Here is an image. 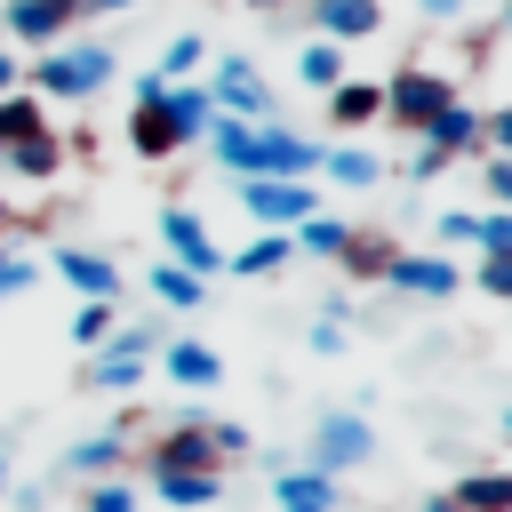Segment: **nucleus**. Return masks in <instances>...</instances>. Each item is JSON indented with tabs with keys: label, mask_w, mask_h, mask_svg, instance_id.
I'll return each mask as SVG.
<instances>
[{
	"label": "nucleus",
	"mask_w": 512,
	"mask_h": 512,
	"mask_svg": "<svg viewBox=\"0 0 512 512\" xmlns=\"http://www.w3.org/2000/svg\"><path fill=\"white\" fill-rule=\"evenodd\" d=\"M112 72H120V56H112L104 40H56V48H40V64H32V96H40V104H80V96H96Z\"/></svg>",
	"instance_id": "obj_1"
},
{
	"label": "nucleus",
	"mask_w": 512,
	"mask_h": 512,
	"mask_svg": "<svg viewBox=\"0 0 512 512\" xmlns=\"http://www.w3.org/2000/svg\"><path fill=\"white\" fill-rule=\"evenodd\" d=\"M168 336H176L168 320H120V328L88 352L80 384H96V392H136V384H144V368H152V352H160Z\"/></svg>",
	"instance_id": "obj_2"
},
{
	"label": "nucleus",
	"mask_w": 512,
	"mask_h": 512,
	"mask_svg": "<svg viewBox=\"0 0 512 512\" xmlns=\"http://www.w3.org/2000/svg\"><path fill=\"white\" fill-rule=\"evenodd\" d=\"M368 456H376V424H368L360 408H320V416H312V440H304V464H312V472H336V480H344V472H360Z\"/></svg>",
	"instance_id": "obj_3"
},
{
	"label": "nucleus",
	"mask_w": 512,
	"mask_h": 512,
	"mask_svg": "<svg viewBox=\"0 0 512 512\" xmlns=\"http://www.w3.org/2000/svg\"><path fill=\"white\" fill-rule=\"evenodd\" d=\"M144 472H224V448H216V416H168L144 448Z\"/></svg>",
	"instance_id": "obj_4"
},
{
	"label": "nucleus",
	"mask_w": 512,
	"mask_h": 512,
	"mask_svg": "<svg viewBox=\"0 0 512 512\" xmlns=\"http://www.w3.org/2000/svg\"><path fill=\"white\" fill-rule=\"evenodd\" d=\"M384 88V120L400 128V136H424V120L440 112V104H456V80L440 72V64H400L392 80H376Z\"/></svg>",
	"instance_id": "obj_5"
},
{
	"label": "nucleus",
	"mask_w": 512,
	"mask_h": 512,
	"mask_svg": "<svg viewBox=\"0 0 512 512\" xmlns=\"http://www.w3.org/2000/svg\"><path fill=\"white\" fill-rule=\"evenodd\" d=\"M240 208L256 216V232H296L304 216H320L312 176H240Z\"/></svg>",
	"instance_id": "obj_6"
},
{
	"label": "nucleus",
	"mask_w": 512,
	"mask_h": 512,
	"mask_svg": "<svg viewBox=\"0 0 512 512\" xmlns=\"http://www.w3.org/2000/svg\"><path fill=\"white\" fill-rule=\"evenodd\" d=\"M208 64H216L208 96L224 120H272V80L256 72V56H208Z\"/></svg>",
	"instance_id": "obj_7"
},
{
	"label": "nucleus",
	"mask_w": 512,
	"mask_h": 512,
	"mask_svg": "<svg viewBox=\"0 0 512 512\" xmlns=\"http://www.w3.org/2000/svg\"><path fill=\"white\" fill-rule=\"evenodd\" d=\"M160 240H168V264H184V272H224V248H216V232H208V216L192 208V200H168L160 208Z\"/></svg>",
	"instance_id": "obj_8"
},
{
	"label": "nucleus",
	"mask_w": 512,
	"mask_h": 512,
	"mask_svg": "<svg viewBox=\"0 0 512 512\" xmlns=\"http://www.w3.org/2000/svg\"><path fill=\"white\" fill-rule=\"evenodd\" d=\"M384 288H392V296H416V304H448V296L464 288V264H456V256H408V248H392Z\"/></svg>",
	"instance_id": "obj_9"
},
{
	"label": "nucleus",
	"mask_w": 512,
	"mask_h": 512,
	"mask_svg": "<svg viewBox=\"0 0 512 512\" xmlns=\"http://www.w3.org/2000/svg\"><path fill=\"white\" fill-rule=\"evenodd\" d=\"M128 456H136V440H128V424H112V432H88V440H72L64 448V480H128Z\"/></svg>",
	"instance_id": "obj_10"
},
{
	"label": "nucleus",
	"mask_w": 512,
	"mask_h": 512,
	"mask_svg": "<svg viewBox=\"0 0 512 512\" xmlns=\"http://www.w3.org/2000/svg\"><path fill=\"white\" fill-rule=\"evenodd\" d=\"M304 8H312V40H336V48L384 32V0H304Z\"/></svg>",
	"instance_id": "obj_11"
},
{
	"label": "nucleus",
	"mask_w": 512,
	"mask_h": 512,
	"mask_svg": "<svg viewBox=\"0 0 512 512\" xmlns=\"http://www.w3.org/2000/svg\"><path fill=\"white\" fill-rule=\"evenodd\" d=\"M160 96H168V88H160ZM160 96L128 104V152H136V160H176V152H184V136H176V120H168Z\"/></svg>",
	"instance_id": "obj_12"
},
{
	"label": "nucleus",
	"mask_w": 512,
	"mask_h": 512,
	"mask_svg": "<svg viewBox=\"0 0 512 512\" xmlns=\"http://www.w3.org/2000/svg\"><path fill=\"white\" fill-rule=\"evenodd\" d=\"M432 160H464V152H480V112L456 96V104H440L432 120H424V136H416Z\"/></svg>",
	"instance_id": "obj_13"
},
{
	"label": "nucleus",
	"mask_w": 512,
	"mask_h": 512,
	"mask_svg": "<svg viewBox=\"0 0 512 512\" xmlns=\"http://www.w3.org/2000/svg\"><path fill=\"white\" fill-rule=\"evenodd\" d=\"M56 280L88 304V296H104V304H120V264L112 256H96V248H56Z\"/></svg>",
	"instance_id": "obj_14"
},
{
	"label": "nucleus",
	"mask_w": 512,
	"mask_h": 512,
	"mask_svg": "<svg viewBox=\"0 0 512 512\" xmlns=\"http://www.w3.org/2000/svg\"><path fill=\"white\" fill-rule=\"evenodd\" d=\"M272 504H280V512H336V472L272 464Z\"/></svg>",
	"instance_id": "obj_15"
},
{
	"label": "nucleus",
	"mask_w": 512,
	"mask_h": 512,
	"mask_svg": "<svg viewBox=\"0 0 512 512\" xmlns=\"http://www.w3.org/2000/svg\"><path fill=\"white\" fill-rule=\"evenodd\" d=\"M160 368H168V384H192V392L224 384V352L200 344V336H168V344H160Z\"/></svg>",
	"instance_id": "obj_16"
},
{
	"label": "nucleus",
	"mask_w": 512,
	"mask_h": 512,
	"mask_svg": "<svg viewBox=\"0 0 512 512\" xmlns=\"http://www.w3.org/2000/svg\"><path fill=\"white\" fill-rule=\"evenodd\" d=\"M456 512H512V464H472L456 488H448Z\"/></svg>",
	"instance_id": "obj_17"
},
{
	"label": "nucleus",
	"mask_w": 512,
	"mask_h": 512,
	"mask_svg": "<svg viewBox=\"0 0 512 512\" xmlns=\"http://www.w3.org/2000/svg\"><path fill=\"white\" fill-rule=\"evenodd\" d=\"M0 168H8V176H24V184H48V176L64 168V144H56V128H40V136H16V144H0Z\"/></svg>",
	"instance_id": "obj_18"
},
{
	"label": "nucleus",
	"mask_w": 512,
	"mask_h": 512,
	"mask_svg": "<svg viewBox=\"0 0 512 512\" xmlns=\"http://www.w3.org/2000/svg\"><path fill=\"white\" fill-rule=\"evenodd\" d=\"M368 120H384V88L344 72V80L328 88V128H368Z\"/></svg>",
	"instance_id": "obj_19"
},
{
	"label": "nucleus",
	"mask_w": 512,
	"mask_h": 512,
	"mask_svg": "<svg viewBox=\"0 0 512 512\" xmlns=\"http://www.w3.org/2000/svg\"><path fill=\"white\" fill-rule=\"evenodd\" d=\"M144 480H152V496L176 504V512H208V504L224 496V472H144Z\"/></svg>",
	"instance_id": "obj_20"
},
{
	"label": "nucleus",
	"mask_w": 512,
	"mask_h": 512,
	"mask_svg": "<svg viewBox=\"0 0 512 512\" xmlns=\"http://www.w3.org/2000/svg\"><path fill=\"white\" fill-rule=\"evenodd\" d=\"M320 176H336V184L368 192V184H384V160H376L368 144H320Z\"/></svg>",
	"instance_id": "obj_21"
},
{
	"label": "nucleus",
	"mask_w": 512,
	"mask_h": 512,
	"mask_svg": "<svg viewBox=\"0 0 512 512\" xmlns=\"http://www.w3.org/2000/svg\"><path fill=\"white\" fill-rule=\"evenodd\" d=\"M160 104H168V120H176V136H184V144H200V136H208V120H216V96H208L200 80H184V88H168Z\"/></svg>",
	"instance_id": "obj_22"
},
{
	"label": "nucleus",
	"mask_w": 512,
	"mask_h": 512,
	"mask_svg": "<svg viewBox=\"0 0 512 512\" xmlns=\"http://www.w3.org/2000/svg\"><path fill=\"white\" fill-rule=\"evenodd\" d=\"M288 256H296V248H288V232H256L248 248H232V256H224V272H240V280H272Z\"/></svg>",
	"instance_id": "obj_23"
},
{
	"label": "nucleus",
	"mask_w": 512,
	"mask_h": 512,
	"mask_svg": "<svg viewBox=\"0 0 512 512\" xmlns=\"http://www.w3.org/2000/svg\"><path fill=\"white\" fill-rule=\"evenodd\" d=\"M152 296H160V312H176V320H184V312H200V304H208V280H200V272H184V264H152Z\"/></svg>",
	"instance_id": "obj_24"
},
{
	"label": "nucleus",
	"mask_w": 512,
	"mask_h": 512,
	"mask_svg": "<svg viewBox=\"0 0 512 512\" xmlns=\"http://www.w3.org/2000/svg\"><path fill=\"white\" fill-rule=\"evenodd\" d=\"M296 80H304L312 96H328V88L344 80V48H336V40H304V48H296Z\"/></svg>",
	"instance_id": "obj_25"
},
{
	"label": "nucleus",
	"mask_w": 512,
	"mask_h": 512,
	"mask_svg": "<svg viewBox=\"0 0 512 512\" xmlns=\"http://www.w3.org/2000/svg\"><path fill=\"white\" fill-rule=\"evenodd\" d=\"M344 240H352V224H344V216H304V224L288 232V248H296V256H328V264L344 256Z\"/></svg>",
	"instance_id": "obj_26"
},
{
	"label": "nucleus",
	"mask_w": 512,
	"mask_h": 512,
	"mask_svg": "<svg viewBox=\"0 0 512 512\" xmlns=\"http://www.w3.org/2000/svg\"><path fill=\"white\" fill-rule=\"evenodd\" d=\"M48 128V104L32 96V88H8L0 96V144H16V136H40Z\"/></svg>",
	"instance_id": "obj_27"
},
{
	"label": "nucleus",
	"mask_w": 512,
	"mask_h": 512,
	"mask_svg": "<svg viewBox=\"0 0 512 512\" xmlns=\"http://www.w3.org/2000/svg\"><path fill=\"white\" fill-rule=\"evenodd\" d=\"M336 264H344L352 280H384V264H392V240H384V232H352Z\"/></svg>",
	"instance_id": "obj_28"
},
{
	"label": "nucleus",
	"mask_w": 512,
	"mask_h": 512,
	"mask_svg": "<svg viewBox=\"0 0 512 512\" xmlns=\"http://www.w3.org/2000/svg\"><path fill=\"white\" fill-rule=\"evenodd\" d=\"M200 64H208V40H200V32H176V40H168V56H160V80H168V88H184Z\"/></svg>",
	"instance_id": "obj_29"
},
{
	"label": "nucleus",
	"mask_w": 512,
	"mask_h": 512,
	"mask_svg": "<svg viewBox=\"0 0 512 512\" xmlns=\"http://www.w3.org/2000/svg\"><path fill=\"white\" fill-rule=\"evenodd\" d=\"M112 328H120V304H104V296H88V304L72 312V344H80V352H96Z\"/></svg>",
	"instance_id": "obj_30"
},
{
	"label": "nucleus",
	"mask_w": 512,
	"mask_h": 512,
	"mask_svg": "<svg viewBox=\"0 0 512 512\" xmlns=\"http://www.w3.org/2000/svg\"><path fill=\"white\" fill-rule=\"evenodd\" d=\"M80 512H136V488L128 480H88L80 488Z\"/></svg>",
	"instance_id": "obj_31"
},
{
	"label": "nucleus",
	"mask_w": 512,
	"mask_h": 512,
	"mask_svg": "<svg viewBox=\"0 0 512 512\" xmlns=\"http://www.w3.org/2000/svg\"><path fill=\"white\" fill-rule=\"evenodd\" d=\"M472 248H480V256H512V208H488L480 232H472Z\"/></svg>",
	"instance_id": "obj_32"
},
{
	"label": "nucleus",
	"mask_w": 512,
	"mask_h": 512,
	"mask_svg": "<svg viewBox=\"0 0 512 512\" xmlns=\"http://www.w3.org/2000/svg\"><path fill=\"white\" fill-rule=\"evenodd\" d=\"M480 232V208H440V248H472Z\"/></svg>",
	"instance_id": "obj_33"
},
{
	"label": "nucleus",
	"mask_w": 512,
	"mask_h": 512,
	"mask_svg": "<svg viewBox=\"0 0 512 512\" xmlns=\"http://www.w3.org/2000/svg\"><path fill=\"white\" fill-rule=\"evenodd\" d=\"M472 280H480L496 304H512V256H480V272H472Z\"/></svg>",
	"instance_id": "obj_34"
},
{
	"label": "nucleus",
	"mask_w": 512,
	"mask_h": 512,
	"mask_svg": "<svg viewBox=\"0 0 512 512\" xmlns=\"http://www.w3.org/2000/svg\"><path fill=\"white\" fill-rule=\"evenodd\" d=\"M480 152H512V104L480 112Z\"/></svg>",
	"instance_id": "obj_35"
},
{
	"label": "nucleus",
	"mask_w": 512,
	"mask_h": 512,
	"mask_svg": "<svg viewBox=\"0 0 512 512\" xmlns=\"http://www.w3.org/2000/svg\"><path fill=\"white\" fill-rule=\"evenodd\" d=\"M32 280H40V264H32V256H8V264H0V296H24Z\"/></svg>",
	"instance_id": "obj_36"
},
{
	"label": "nucleus",
	"mask_w": 512,
	"mask_h": 512,
	"mask_svg": "<svg viewBox=\"0 0 512 512\" xmlns=\"http://www.w3.org/2000/svg\"><path fill=\"white\" fill-rule=\"evenodd\" d=\"M488 192L496 208H512V152H488Z\"/></svg>",
	"instance_id": "obj_37"
},
{
	"label": "nucleus",
	"mask_w": 512,
	"mask_h": 512,
	"mask_svg": "<svg viewBox=\"0 0 512 512\" xmlns=\"http://www.w3.org/2000/svg\"><path fill=\"white\" fill-rule=\"evenodd\" d=\"M312 352H320V360L344 352V320H312Z\"/></svg>",
	"instance_id": "obj_38"
},
{
	"label": "nucleus",
	"mask_w": 512,
	"mask_h": 512,
	"mask_svg": "<svg viewBox=\"0 0 512 512\" xmlns=\"http://www.w3.org/2000/svg\"><path fill=\"white\" fill-rule=\"evenodd\" d=\"M216 448H224V464L248 456V424H224V416H216Z\"/></svg>",
	"instance_id": "obj_39"
},
{
	"label": "nucleus",
	"mask_w": 512,
	"mask_h": 512,
	"mask_svg": "<svg viewBox=\"0 0 512 512\" xmlns=\"http://www.w3.org/2000/svg\"><path fill=\"white\" fill-rule=\"evenodd\" d=\"M416 16H424V24H456V16H464V0H416Z\"/></svg>",
	"instance_id": "obj_40"
},
{
	"label": "nucleus",
	"mask_w": 512,
	"mask_h": 512,
	"mask_svg": "<svg viewBox=\"0 0 512 512\" xmlns=\"http://www.w3.org/2000/svg\"><path fill=\"white\" fill-rule=\"evenodd\" d=\"M440 168H448V160H432V152H424V144H416V152H408V176H416V184H432V176H440Z\"/></svg>",
	"instance_id": "obj_41"
},
{
	"label": "nucleus",
	"mask_w": 512,
	"mask_h": 512,
	"mask_svg": "<svg viewBox=\"0 0 512 512\" xmlns=\"http://www.w3.org/2000/svg\"><path fill=\"white\" fill-rule=\"evenodd\" d=\"M240 8H256V16H272V8H288V0H240Z\"/></svg>",
	"instance_id": "obj_42"
},
{
	"label": "nucleus",
	"mask_w": 512,
	"mask_h": 512,
	"mask_svg": "<svg viewBox=\"0 0 512 512\" xmlns=\"http://www.w3.org/2000/svg\"><path fill=\"white\" fill-rule=\"evenodd\" d=\"M8 88H16V64H8V56H0V96H8Z\"/></svg>",
	"instance_id": "obj_43"
},
{
	"label": "nucleus",
	"mask_w": 512,
	"mask_h": 512,
	"mask_svg": "<svg viewBox=\"0 0 512 512\" xmlns=\"http://www.w3.org/2000/svg\"><path fill=\"white\" fill-rule=\"evenodd\" d=\"M104 8H136V0H96V16H104Z\"/></svg>",
	"instance_id": "obj_44"
},
{
	"label": "nucleus",
	"mask_w": 512,
	"mask_h": 512,
	"mask_svg": "<svg viewBox=\"0 0 512 512\" xmlns=\"http://www.w3.org/2000/svg\"><path fill=\"white\" fill-rule=\"evenodd\" d=\"M0 496H8V448H0Z\"/></svg>",
	"instance_id": "obj_45"
},
{
	"label": "nucleus",
	"mask_w": 512,
	"mask_h": 512,
	"mask_svg": "<svg viewBox=\"0 0 512 512\" xmlns=\"http://www.w3.org/2000/svg\"><path fill=\"white\" fill-rule=\"evenodd\" d=\"M0 240H8V192H0Z\"/></svg>",
	"instance_id": "obj_46"
},
{
	"label": "nucleus",
	"mask_w": 512,
	"mask_h": 512,
	"mask_svg": "<svg viewBox=\"0 0 512 512\" xmlns=\"http://www.w3.org/2000/svg\"><path fill=\"white\" fill-rule=\"evenodd\" d=\"M424 512H456V504H448V496H432V504H424Z\"/></svg>",
	"instance_id": "obj_47"
},
{
	"label": "nucleus",
	"mask_w": 512,
	"mask_h": 512,
	"mask_svg": "<svg viewBox=\"0 0 512 512\" xmlns=\"http://www.w3.org/2000/svg\"><path fill=\"white\" fill-rule=\"evenodd\" d=\"M504 448H512V408H504Z\"/></svg>",
	"instance_id": "obj_48"
},
{
	"label": "nucleus",
	"mask_w": 512,
	"mask_h": 512,
	"mask_svg": "<svg viewBox=\"0 0 512 512\" xmlns=\"http://www.w3.org/2000/svg\"><path fill=\"white\" fill-rule=\"evenodd\" d=\"M504 32H512V0H504Z\"/></svg>",
	"instance_id": "obj_49"
},
{
	"label": "nucleus",
	"mask_w": 512,
	"mask_h": 512,
	"mask_svg": "<svg viewBox=\"0 0 512 512\" xmlns=\"http://www.w3.org/2000/svg\"><path fill=\"white\" fill-rule=\"evenodd\" d=\"M0 264H8V248H0Z\"/></svg>",
	"instance_id": "obj_50"
},
{
	"label": "nucleus",
	"mask_w": 512,
	"mask_h": 512,
	"mask_svg": "<svg viewBox=\"0 0 512 512\" xmlns=\"http://www.w3.org/2000/svg\"><path fill=\"white\" fill-rule=\"evenodd\" d=\"M0 448H8V440H0Z\"/></svg>",
	"instance_id": "obj_51"
}]
</instances>
